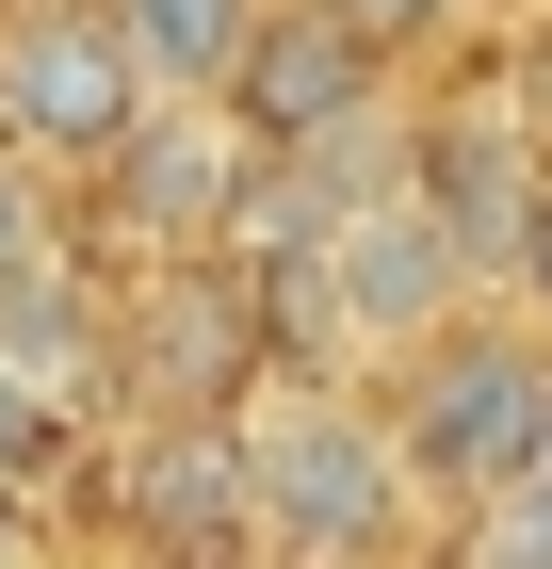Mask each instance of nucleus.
Segmentation results:
<instances>
[{
	"label": "nucleus",
	"mask_w": 552,
	"mask_h": 569,
	"mask_svg": "<svg viewBox=\"0 0 552 569\" xmlns=\"http://www.w3.org/2000/svg\"><path fill=\"white\" fill-rule=\"evenodd\" d=\"M49 244H66V196H49V163H17V147H0V277L49 261Z\"/></svg>",
	"instance_id": "nucleus-12"
},
{
	"label": "nucleus",
	"mask_w": 552,
	"mask_h": 569,
	"mask_svg": "<svg viewBox=\"0 0 552 569\" xmlns=\"http://www.w3.org/2000/svg\"><path fill=\"white\" fill-rule=\"evenodd\" d=\"M82 179H98V228L163 261V244H212V228H228V196H244V131H228V98H179V82H163Z\"/></svg>",
	"instance_id": "nucleus-7"
},
{
	"label": "nucleus",
	"mask_w": 552,
	"mask_h": 569,
	"mask_svg": "<svg viewBox=\"0 0 552 569\" xmlns=\"http://www.w3.org/2000/svg\"><path fill=\"white\" fill-rule=\"evenodd\" d=\"M341 17H358V33H390V49H439V33H471L488 0H341Z\"/></svg>",
	"instance_id": "nucleus-13"
},
{
	"label": "nucleus",
	"mask_w": 552,
	"mask_h": 569,
	"mask_svg": "<svg viewBox=\"0 0 552 569\" xmlns=\"http://www.w3.org/2000/svg\"><path fill=\"white\" fill-rule=\"evenodd\" d=\"M98 17H114V33H130V66H147V82H179V98H212L260 0H98Z\"/></svg>",
	"instance_id": "nucleus-10"
},
{
	"label": "nucleus",
	"mask_w": 552,
	"mask_h": 569,
	"mask_svg": "<svg viewBox=\"0 0 552 569\" xmlns=\"http://www.w3.org/2000/svg\"><path fill=\"white\" fill-rule=\"evenodd\" d=\"M260 375H277V342H260L244 244H163L147 293L114 309V391L130 407H244Z\"/></svg>",
	"instance_id": "nucleus-4"
},
{
	"label": "nucleus",
	"mask_w": 552,
	"mask_h": 569,
	"mask_svg": "<svg viewBox=\"0 0 552 569\" xmlns=\"http://www.w3.org/2000/svg\"><path fill=\"white\" fill-rule=\"evenodd\" d=\"M114 505H130V537H163V553H260L244 423H228V407H147L130 456H114Z\"/></svg>",
	"instance_id": "nucleus-9"
},
{
	"label": "nucleus",
	"mask_w": 552,
	"mask_h": 569,
	"mask_svg": "<svg viewBox=\"0 0 552 569\" xmlns=\"http://www.w3.org/2000/svg\"><path fill=\"white\" fill-rule=\"evenodd\" d=\"M17 553H49V488H0V569Z\"/></svg>",
	"instance_id": "nucleus-15"
},
{
	"label": "nucleus",
	"mask_w": 552,
	"mask_h": 569,
	"mask_svg": "<svg viewBox=\"0 0 552 569\" xmlns=\"http://www.w3.org/2000/svg\"><path fill=\"white\" fill-rule=\"evenodd\" d=\"M325 309H341V342L390 358V342H423L439 309H471V261H455V228L407 196V179H374V196H341L325 212Z\"/></svg>",
	"instance_id": "nucleus-8"
},
{
	"label": "nucleus",
	"mask_w": 552,
	"mask_h": 569,
	"mask_svg": "<svg viewBox=\"0 0 552 569\" xmlns=\"http://www.w3.org/2000/svg\"><path fill=\"white\" fill-rule=\"evenodd\" d=\"M66 456H82V407L0 358V488H66Z\"/></svg>",
	"instance_id": "nucleus-11"
},
{
	"label": "nucleus",
	"mask_w": 552,
	"mask_h": 569,
	"mask_svg": "<svg viewBox=\"0 0 552 569\" xmlns=\"http://www.w3.org/2000/svg\"><path fill=\"white\" fill-rule=\"evenodd\" d=\"M390 66H407V49H390V33H358L341 0H260L212 98H228V131H244V147H309V163H358V131L390 114Z\"/></svg>",
	"instance_id": "nucleus-3"
},
{
	"label": "nucleus",
	"mask_w": 552,
	"mask_h": 569,
	"mask_svg": "<svg viewBox=\"0 0 552 569\" xmlns=\"http://www.w3.org/2000/svg\"><path fill=\"white\" fill-rule=\"evenodd\" d=\"M390 456H407V488H423L439 521L455 505H488V488L536 472V407H552V326H471V309H439L423 342H390Z\"/></svg>",
	"instance_id": "nucleus-2"
},
{
	"label": "nucleus",
	"mask_w": 552,
	"mask_h": 569,
	"mask_svg": "<svg viewBox=\"0 0 552 569\" xmlns=\"http://www.w3.org/2000/svg\"><path fill=\"white\" fill-rule=\"evenodd\" d=\"M536 472H552V407H536Z\"/></svg>",
	"instance_id": "nucleus-16"
},
{
	"label": "nucleus",
	"mask_w": 552,
	"mask_h": 569,
	"mask_svg": "<svg viewBox=\"0 0 552 569\" xmlns=\"http://www.w3.org/2000/svg\"><path fill=\"white\" fill-rule=\"evenodd\" d=\"M244 505H260V553H390V537L423 521V488L390 456V407H358L341 375L277 358L244 407Z\"/></svg>",
	"instance_id": "nucleus-1"
},
{
	"label": "nucleus",
	"mask_w": 552,
	"mask_h": 569,
	"mask_svg": "<svg viewBox=\"0 0 552 569\" xmlns=\"http://www.w3.org/2000/svg\"><path fill=\"white\" fill-rule=\"evenodd\" d=\"M147 98L163 82L130 66V33L98 17V0H17V17H0V147H17V163L82 179Z\"/></svg>",
	"instance_id": "nucleus-5"
},
{
	"label": "nucleus",
	"mask_w": 552,
	"mask_h": 569,
	"mask_svg": "<svg viewBox=\"0 0 552 569\" xmlns=\"http://www.w3.org/2000/svg\"><path fill=\"white\" fill-rule=\"evenodd\" d=\"M536 179H552V114H536V82H439L423 114H407V196L455 228L471 277H504L520 196H536Z\"/></svg>",
	"instance_id": "nucleus-6"
},
{
	"label": "nucleus",
	"mask_w": 552,
	"mask_h": 569,
	"mask_svg": "<svg viewBox=\"0 0 552 569\" xmlns=\"http://www.w3.org/2000/svg\"><path fill=\"white\" fill-rule=\"evenodd\" d=\"M504 277H520V309H536V326H552V179H536V196H520V244H504Z\"/></svg>",
	"instance_id": "nucleus-14"
}]
</instances>
